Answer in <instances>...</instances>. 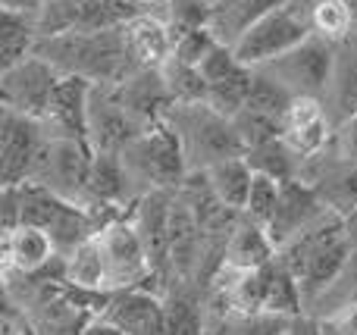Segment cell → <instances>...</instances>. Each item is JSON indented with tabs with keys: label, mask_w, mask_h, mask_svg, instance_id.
Wrapping results in <instances>:
<instances>
[{
	"label": "cell",
	"mask_w": 357,
	"mask_h": 335,
	"mask_svg": "<svg viewBox=\"0 0 357 335\" xmlns=\"http://www.w3.org/2000/svg\"><path fill=\"white\" fill-rule=\"evenodd\" d=\"M107 320L126 335H163V304L144 288H123V295L110 301Z\"/></svg>",
	"instance_id": "18"
},
{
	"label": "cell",
	"mask_w": 357,
	"mask_h": 335,
	"mask_svg": "<svg viewBox=\"0 0 357 335\" xmlns=\"http://www.w3.org/2000/svg\"><path fill=\"white\" fill-rule=\"evenodd\" d=\"M38 38H41L38 35V19L3 10V16H0V72L29 60L35 54Z\"/></svg>",
	"instance_id": "22"
},
{
	"label": "cell",
	"mask_w": 357,
	"mask_h": 335,
	"mask_svg": "<svg viewBox=\"0 0 357 335\" xmlns=\"http://www.w3.org/2000/svg\"><path fill=\"white\" fill-rule=\"evenodd\" d=\"M173 194L169 188H154L148 198H142L135 210V226L144 238V248H148L151 267H157L160 260L169 257V219H173Z\"/></svg>",
	"instance_id": "17"
},
{
	"label": "cell",
	"mask_w": 357,
	"mask_h": 335,
	"mask_svg": "<svg viewBox=\"0 0 357 335\" xmlns=\"http://www.w3.org/2000/svg\"><path fill=\"white\" fill-rule=\"evenodd\" d=\"M251 81H254V69L241 66L238 72H232L229 79L222 81H210L207 88V104L213 107L216 113L232 119L238 110H245L248 94H251Z\"/></svg>",
	"instance_id": "28"
},
{
	"label": "cell",
	"mask_w": 357,
	"mask_h": 335,
	"mask_svg": "<svg viewBox=\"0 0 357 335\" xmlns=\"http://www.w3.org/2000/svg\"><path fill=\"white\" fill-rule=\"evenodd\" d=\"M291 100H295V91H291V88H285L282 81H279L273 72H266V69H260V66L254 69L251 94H248L245 107L260 110V113H270V116H276V119H285Z\"/></svg>",
	"instance_id": "27"
},
{
	"label": "cell",
	"mask_w": 357,
	"mask_h": 335,
	"mask_svg": "<svg viewBox=\"0 0 357 335\" xmlns=\"http://www.w3.org/2000/svg\"><path fill=\"white\" fill-rule=\"evenodd\" d=\"M310 35H314L310 19H304L301 13H295L285 3V6H279V10L266 13L260 22H254L251 29L232 44V50L245 66L257 69V66H266L270 60H276V56L289 54L291 47L307 41Z\"/></svg>",
	"instance_id": "5"
},
{
	"label": "cell",
	"mask_w": 357,
	"mask_h": 335,
	"mask_svg": "<svg viewBox=\"0 0 357 335\" xmlns=\"http://www.w3.org/2000/svg\"><path fill=\"white\" fill-rule=\"evenodd\" d=\"M232 123H235V132L241 135V141H245V150L260 148V144L276 141V138L285 135V123H282V119L270 116V113L251 110V107H245V110L235 113Z\"/></svg>",
	"instance_id": "30"
},
{
	"label": "cell",
	"mask_w": 357,
	"mask_h": 335,
	"mask_svg": "<svg viewBox=\"0 0 357 335\" xmlns=\"http://www.w3.org/2000/svg\"><path fill=\"white\" fill-rule=\"evenodd\" d=\"M207 179L213 185V192L222 198V204H229L232 210H245L248 194H251L254 169L248 163V157H229L213 166H207Z\"/></svg>",
	"instance_id": "23"
},
{
	"label": "cell",
	"mask_w": 357,
	"mask_h": 335,
	"mask_svg": "<svg viewBox=\"0 0 357 335\" xmlns=\"http://www.w3.org/2000/svg\"><path fill=\"white\" fill-rule=\"evenodd\" d=\"M333 85H335V98H339L345 119L354 116L357 113V54H342L335 60Z\"/></svg>",
	"instance_id": "34"
},
{
	"label": "cell",
	"mask_w": 357,
	"mask_h": 335,
	"mask_svg": "<svg viewBox=\"0 0 357 335\" xmlns=\"http://www.w3.org/2000/svg\"><path fill=\"white\" fill-rule=\"evenodd\" d=\"M216 0H169V29L173 31H188V29H204L213 19Z\"/></svg>",
	"instance_id": "33"
},
{
	"label": "cell",
	"mask_w": 357,
	"mask_h": 335,
	"mask_svg": "<svg viewBox=\"0 0 357 335\" xmlns=\"http://www.w3.org/2000/svg\"><path fill=\"white\" fill-rule=\"evenodd\" d=\"M88 198L94 204L107 207H119L129 198V166H126L123 154L94 150L91 176H88Z\"/></svg>",
	"instance_id": "21"
},
{
	"label": "cell",
	"mask_w": 357,
	"mask_h": 335,
	"mask_svg": "<svg viewBox=\"0 0 357 335\" xmlns=\"http://www.w3.org/2000/svg\"><path fill=\"white\" fill-rule=\"evenodd\" d=\"M47 138L50 135L41 119L22 116V113L3 107V119H0V176H3V188L29 182Z\"/></svg>",
	"instance_id": "8"
},
{
	"label": "cell",
	"mask_w": 357,
	"mask_h": 335,
	"mask_svg": "<svg viewBox=\"0 0 357 335\" xmlns=\"http://www.w3.org/2000/svg\"><path fill=\"white\" fill-rule=\"evenodd\" d=\"M132 3H135L138 10H142V6H154V3H160V0H132Z\"/></svg>",
	"instance_id": "42"
},
{
	"label": "cell",
	"mask_w": 357,
	"mask_h": 335,
	"mask_svg": "<svg viewBox=\"0 0 357 335\" xmlns=\"http://www.w3.org/2000/svg\"><path fill=\"white\" fill-rule=\"evenodd\" d=\"M163 79L169 85V94H173L176 104H201L207 100V79H204L201 66H191V63H182L176 56H169L163 63Z\"/></svg>",
	"instance_id": "29"
},
{
	"label": "cell",
	"mask_w": 357,
	"mask_h": 335,
	"mask_svg": "<svg viewBox=\"0 0 357 335\" xmlns=\"http://www.w3.org/2000/svg\"><path fill=\"white\" fill-rule=\"evenodd\" d=\"M357 22V13L348 0H314L310 6V29L314 35L326 38V41L339 44L351 35Z\"/></svg>",
	"instance_id": "26"
},
{
	"label": "cell",
	"mask_w": 357,
	"mask_h": 335,
	"mask_svg": "<svg viewBox=\"0 0 357 335\" xmlns=\"http://www.w3.org/2000/svg\"><path fill=\"white\" fill-rule=\"evenodd\" d=\"M279 194H282V182L273 179V176H264V173H254V182H251V194H248V204H245V217L257 226H270L273 213L279 207Z\"/></svg>",
	"instance_id": "31"
},
{
	"label": "cell",
	"mask_w": 357,
	"mask_h": 335,
	"mask_svg": "<svg viewBox=\"0 0 357 335\" xmlns=\"http://www.w3.org/2000/svg\"><path fill=\"white\" fill-rule=\"evenodd\" d=\"M94 163V144L79 138H47L31 169L29 182L50 188L69 201H79L88 194V176Z\"/></svg>",
	"instance_id": "4"
},
{
	"label": "cell",
	"mask_w": 357,
	"mask_h": 335,
	"mask_svg": "<svg viewBox=\"0 0 357 335\" xmlns=\"http://www.w3.org/2000/svg\"><path fill=\"white\" fill-rule=\"evenodd\" d=\"M60 69H54L44 56L31 54L19 66L0 72V98L6 110H16L22 116L44 119L50 110L54 91L60 85Z\"/></svg>",
	"instance_id": "7"
},
{
	"label": "cell",
	"mask_w": 357,
	"mask_h": 335,
	"mask_svg": "<svg viewBox=\"0 0 357 335\" xmlns=\"http://www.w3.org/2000/svg\"><path fill=\"white\" fill-rule=\"evenodd\" d=\"M163 335H204L201 317L188 301H169L163 304Z\"/></svg>",
	"instance_id": "35"
},
{
	"label": "cell",
	"mask_w": 357,
	"mask_h": 335,
	"mask_svg": "<svg viewBox=\"0 0 357 335\" xmlns=\"http://www.w3.org/2000/svg\"><path fill=\"white\" fill-rule=\"evenodd\" d=\"M348 3H351V6H354V13H357V0H348Z\"/></svg>",
	"instance_id": "43"
},
{
	"label": "cell",
	"mask_w": 357,
	"mask_h": 335,
	"mask_svg": "<svg viewBox=\"0 0 357 335\" xmlns=\"http://www.w3.org/2000/svg\"><path fill=\"white\" fill-rule=\"evenodd\" d=\"M285 3H291V0H216L210 29L222 44L232 47L254 22H260L266 13L279 10Z\"/></svg>",
	"instance_id": "20"
},
{
	"label": "cell",
	"mask_w": 357,
	"mask_h": 335,
	"mask_svg": "<svg viewBox=\"0 0 357 335\" xmlns=\"http://www.w3.org/2000/svg\"><path fill=\"white\" fill-rule=\"evenodd\" d=\"M276 254H279V248L273 244L270 232L245 217V219H238V226H235L232 235H229L222 263H226L229 270H235V273H245V270L266 267L270 260H276Z\"/></svg>",
	"instance_id": "19"
},
{
	"label": "cell",
	"mask_w": 357,
	"mask_h": 335,
	"mask_svg": "<svg viewBox=\"0 0 357 335\" xmlns=\"http://www.w3.org/2000/svg\"><path fill=\"white\" fill-rule=\"evenodd\" d=\"M123 38L135 69H163V63L173 56L176 47V35L169 29V22L144 16V13L123 22Z\"/></svg>",
	"instance_id": "14"
},
{
	"label": "cell",
	"mask_w": 357,
	"mask_h": 335,
	"mask_svg": "<svg viewBox=\"0 0 357 335\" xmlns=\"http://www.w3.org/2000/svg\"><path fill=\"white\" fill-rule=\"evenodd\" d=\"M0 335H35V329H31V323L22 317V313L6 311V317H3V332H0Z\"/></svg>",
	"instance_id": "38"
},
{
	"label": "cell",
	"mask_w": 357,
	"mask_h": 335,
	"mask_svg": "<svg viewBox=\"0 0 357 335\" xmlns=\"http://www.w3.org/2000/svg\"><path fill=\"white\" fill-rule=\"evenodd\" d=\"M326 210H329V204L323 201V194L317 185L301 182V179L282 182L279 207H276V213H273L266 232H270L273 244L282 248V244H289L295 235H301L304 229H310Z\"/></svg>",
	"instance_id": "11"
},
{
	"label": "cell",
	"mask_w": 357,
	"mask_h": 335,
	"mask_svg": "<svg viewBox=\"0 0 357 335\" xmlns=\"http://www.w3.org/2000/svg\"><path fill=\"white\" fill-rule=\"evenodd\" d=\"M35 54L44 56L63 75H82L94 85H119L135 66L129 60L123 25L113 29H69L60 35L38 38Z\"/></svg>",
	"instance_id": "1"
},
{
	"label": "cell",
	"mask_w": 357,
	"mask_h": 335,
	"mask_svg": "<svg viewBox=\"0 0 357 335\" xmlns=\"http://www.w3.org/2000/svg\"><path fill=\"white\" fill-rule=\"evenodd\" d=\"M44 6H47V0H0V10H6V13H22V16H31V19L41 16Z\"/></svg>",
	"instance_id": "37"
},
{
	"label": "cell",
	"mask_w": 357,
	"mask_h": 335,
	"mask_svg": "<svg viewBox=\"0 0 357 335\" xmlns=\"http://www.w3.org/2000/svg\"><path fill=\"white\" fill-rule=\"evenodd\" d=\"M335 60H339L335 44L320 35H310L307 41H301L298 47H291L289 54L276 56V60H270L260 69L273 72L295 94H314V98H320L323 88L333 85Z\"/></svg>",
	"instance_id": "6"
},
{
	"label": "cell",
	"mask_w": 357,
	"mask_h": 335,
	"mask_svg": "<svg viewBox=\"0 0 357 335\" xmlns=\"http://www.w3.org/2000/svg\"><path fill=\"white\" fill-rule=\"evenodd\" d=\"M173 35H176L173 56L182 63H191V66H201L204 56L220 44V38L213 35L210 25H204V29H188V31H173Z\"/></svg>",
	"instance_id": "32"
},
{
	"label": "cell",
	"mask_w": 357,
	"mask_h": 335,
	"mask_svg": "<svg viewBox=\"0 0 357 335\" xmlns=\"http://www.w3.org/2000/svg\"><path fill=\"white\" fill-rule=\"evenodd\" d=\"M56 254H60L56 242L41 226L22 223L13 232H3V257H6V267L10 270H19V273H25V276L41 273V270H47V263L54 260Z\"/></svg>",
	"instance_id": "16"
},
{
	"label": "cell",
	"mask_w": 357,
	"mask_h": 335,
	"mask_svg": "<svg viewBox=\"0 0 357 335\" xmlns=\"http://www.w3.org/2000/svg\"><path fill=\"white\" fill-rule=\"evenodd\" d=\"M66 273H69V282L85 288V292L110 288V273H107V260H104V251H100V244H98V235L88 238V242L79 244L75 251H69Z\"/></svg>",
	"instance_id": "24"
},
{
	"label": "cell",
	"mask_w": 357,
	"mask_h": 335,
	"mask_svg": "<svg viewBox=\"0 0 357 335\" xmlns=\"http://www.w3.org/2000/svg\"><path fill=\"white\" fill-rule=\"evenodd\" d=\"M142 125L129 116L116 94V85H94L91 91V144L94 150L123 154L138 135Z\"/></svg>",
	"instance_id": "12"
},
{
	"label": "cell",
	"mask_w": 357,
	"mask_h": 335,
	"mask_svg": "<svg viewBox=\"0 0 357 335\" xmlns=\"http://www.w3.org/2000/svg\"><path fill=\"white\" fill-rule=\"evenodd\" d=\"M173 125L182 135L185 154L195 169H207L229 157H245V141L235 132V123L222 113H216L207 100L201 104H176L173 107Z\"/></svg>",
	"instance_id": "2"
},
{
	"label": "cell",
	"mask_w": 357,
	"mask_h": 335,
	"mask_svg": "<svg viewBox=\"0 0 357 335\" xmlns=\"http://www.w3.org/2000/svg\"><path fill=\"white\" fill-rule=\"evenodd\" d=\"M98 244L104 251L110 288H138V282L154 270L135 219H110L98 232Z\"/></svg>",
	"instance_id": "9"
},
{
	"label": "cell",
	"mask_w": 357,
	"mask_h": 335,
	"mask_svg": "<svg viewBox=\"0 0 357 335\" xmlns=\"http://www.w3.org/2000/svg\"><path fill=\"white\" fill-rule=\"evenodd\" d=\"M285 141L307 160V157H320V150L329 144L333 132H329V119L323 110L320 98L314 94H295L289 113H285Z\"/></svg>",
	"instance_id": "15"
},
{
	"label": "cell",
	"mask_w": 357,
	"mask_h": 335,
	"mask_svg": "<svg viewBox=\"0 0 357 335\" xmlns=\"http://www.w3.org/2000/svg\"><path fill=\"white\" fill-rule=\"evenodd\" d=\"M116 94L142 129H151V125L173 116L176 100L169 94L167 79H163V69H135L129 79L116 85Z\"/></svg>",
	"instance_id": "13"
},
{
	"label": "cell",
	"mask_w": 357,
	"mask_h": 335,
	"mask_svg": "<svg viewBox=\"0 0 357 335\" xmlns=\"http://www.w3.org/2000/svg\"><path fill=\"white\" fill-rule=\"evenodd\" d=\"M123 160L132 173H138L144 182L154 188H182L185 176H188V154H185L182 135L173 125V119L144 129L129 148L123 150Z\"/></svg>",
	"instance_id": "3"
},
{
	"label": "cell",
	"mask_w": 357,
	"mask_h": 335,
	"mask_svg": "<svg viewBox=\"0 0 357 335\" xmlns=\"http://www.w3.org/2000/svg\"><path fill=\"white\" fill-rule=\"evenodd\" d=\"M335 148H339V157L348 163H357V113L348 116L342 123V129L335 132Z\"/></svg>",
	"instance_id": "36"
},
{
	"label": "cell",
	"mask_w": 357,
	"mask_h": 335,
	"mask_svg": "<svg viewBox=\"0 0 357 335\" xmlns=\"http://www.w3.org/2000/svg\"><path fill=\"white\" fill-rule=\"evenodd\" d=\"M82 335H126L123 329H119L113 320H94V323H88L85 329H82Z\"/></svg>",
	"instance_id": "39"
},
{
	"label": "cell",
	"mask_w": 357,
	"mask_h": 335,
	"mask_svg": "<svg viewBox=\"0 0 357 335\" xmlns=\"http://www.w3.org/2000/svg\"><path fill=\"white\" fill-rule=\"evenodd\" d=\"M91 91L94 81L82 79V75H60L50 110L41 119L50 138L91 141Z\"/></svg>",
	"instance_id": "10"
},
{
	"label": "cell",
	"mask_w": 357,
	"mask_h": 335,
	"mask_svg": "<svg viewBox=\"0 0 357 335\" xmlns=\"http://www.w3.org/2000/svg\"><path fill=\"white\" fill-rule=\"evenodd\" d=\"M245 157H248V163H251L254 173L273 176V179H279V182L298 179L295 176L298 160H304L285 138H276V141H266V144H260V148H251Z\"/></svg>",
	"instance_id": "25"
},
{
	"label": "cell",
	"mask_w": 357,
	"mask_h": 335,
	"mask_svg": "<svg viewBox=\"0 0 357 335\" xmlns=\"http://www.w3.org/2000/svg\"><path fill=\"white\" fill-rule=\"evenodd\" d=\"M345 229H348V238H351V244L357 248V207L345 217Z\"/></svg>",
	"instance_id": "41"
},
{
	"label": "cell",
	"mask_w": 357,
	"mask_h": 335,
	"mask_svg": "<svg viewBox=\"0 0 357 335\" xmlns=\"http://www.w3.org/2000/svg\"><path fill=\"white\" fill-rule=\"evenodd\" d=\"M289 335H326V332H320V326L310 323V320L295 317L291 320V326H289Z\"/></svg>",
	"instance_id": "40"
}]
</instances>
